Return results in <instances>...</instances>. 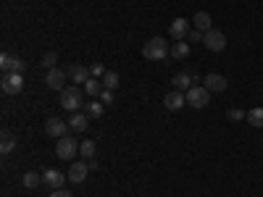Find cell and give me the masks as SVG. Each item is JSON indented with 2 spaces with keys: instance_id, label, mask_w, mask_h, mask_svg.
Masks as SVG:
<instances>
[{
  "instance_id": "5",
  "label": "cell",
  "mask_w": 263,
  "mask_h": 197,
  "mask_svg": "<svg viewBox=\"0 0 263 197\" xmlns=\"http://www.w3.org/2000/svg\"><path fill=\"white\" fill-rule=\"evenodd\" d=\"M0 90H3L6 95H18L21 90H24V76L16 74V71L3 74V79H0Z\"/></svg>"
},
{
  "instance_id": "27",
  "label": "cell",
  "mask_w": 263,
  "mask_h": 197,
  "mask_svg": "<svg viewBox=\"0 0 263 197\" xmlns=\"http://www.w3.org/2000/svg\"><path fill=\"white\" fill-rule=\"evenodd\" d=\"M42 66H45V69H55V66H58V53H45V55H42V61H40Z\"/></svg>"
},
{
  "instance_id": "26",
  "label": "cell",
  "mask_w": 263,
  "mask_h": 197,
  "mask_svg": "<svg viewBox=\"0 0 263 197\" xmlns=\"http://www.w3.org/2000/svg\"><path fill=\"white\" fill-rule=\"evenodd\" d=\"M100 82H103V87H105V90H116L121 79H119V74H116V71H105V76H103Z\"/></svg>"
},
{
  "instance_id": "10",
  "label": "cell",
  "mask_w": 263,
  "mask_h": 197,
  "mask_svg": "<svg viewBox=\"0 0 263 197\" xmlns=\"http://www.w3.org/2000/svg\"><path fill=\"white\" fill-rule=\"evenodd\" d=\"M168 34H171L174 40H177V42H179V40H184V37L190 34V21H187L184 16L174 18V21H171V27H168Z\"/></svg>"
},
{
  "instance_id": "17",
  "label": "cell",
  "mask_w": 263,
  "mask_h": 197,
  "mask_svg": "<svg viewBox=\"0 0 263 197\" xmlns=\"http://www.w3.org/2000/svg\"><path fill=\"white\" fill-rule=\"evenodd\" d=\"M71 79H74V84L84 87V82L92 79V74H90V69H87V66H71Z\"/></svg>"
},
{
  "instance_id": "29",
  "label": "cell",
  "mask_w": 263,
  "mask_h": 197,
  "mask_svg": "<svg viewBox=\"0 0 263 197\" xmlns=\"http://www.w3.org/2000/svg\"><path fill=\"white\" fill-rule=\"evenodd\" d=\"M245 119H248V113L239 111V108H232L229 111V121H245Z\"/></svg>"
},
{
  "instance_id": "4",
  "label": "cell",
  "mask_w": 263,
  "mask_h": 197,
  "mask_svg": "<svg viewBox=\"0 0 263 197\" xmlns=\"http://www.w3.org/2000/svg\"><path fill=\"white\" fill-rule=\"evenodd\" d=\"M184 95H187V105H190V108H205V105L211 103V92L205 90L203 84L190 87V90H187Z\"/></svg>"
},
{
  "instance_id": "19",
  "label": "cell",
  "mask_w": 263,
  "mask_h": 197,
  "mask_svg": "<svg viewBox=\"0 0 263 197\" xmlns=\"http://www.w3.org/2000/svg\"><path fill=\"white\" fill-rule=\"evenodd\" d=\"M82 90H84V95H90V97H100V92H103V82H100V79H87Z\"/></svg>"
},
{
  "instance_id": "24",
  "label": "cell",
  "mask_w": 263,
  "mask_h": 197,
  "mask_svg": "<svg viewBox=\"0 0 263 197\" xmlns=\"http://www.w3.org/2000/svg\"><path fill=\"white\" fill-rule=\"evenodd\" d=\"M171 55H174V58H187V55H190V42H184V40L174 42V48H171Z\"/></svg>"
},
{
  "instance_id": "20",
  "label": "cell",
  "mask_w": 263,
  "mask_h": 197,
  "mask_svg": "<svg viewBox=\"0 0 263 197\" xmlns=\"http://www.w3.org/2000/svg\"><path fill=\"white\" fill-rule=\"evenodd\" d=\"M95 152H98V145H95L92 140L79 142V155H82L84 161H92V158H95Z\"/></svg>"
},
{
  "instance_id": "23",
  "label": "cell",
  "mask_w": 263,
  "mask_h": 197,
  "mask_svg": "<svg viewBox=\"0 0 263 197\" xmlns=\"http://www.w3.org/2000/svg\"><path fill=\"white\" fill-rule=\"evenodd\" d=\"M245 121H248L250 126H255V129H263V108H250Z\"/></svg>"
},
{
  "instance_id": "11",
  "label": "cell",
  "mask_w": 263,
  "mask_h": 197,
  "mask_svg": "<svg viewBox=\"0 0 263 197\" xmlns=\"http://www.w3.org/2000/svg\"><path fill=\"white\" fill-rule=\"evenodd\" d=\"M63 179H66V176H63L58 168H45V171H42V184L50 187V189H61Z\"/></svg>"
},
{
  "instance_id": "31",
  "label": "cell",
  "mask_w": 263,
  "mask_h": 197,
  "mask_svg": "<svg viewBox=\"0 0 263 197\" xmlns=\"http://www.w3.org/2000/svg\"><path fill=\"white\" fill-rule=\"evenodd\" d=\"M187 42H203V32L190 29V34H187Z\"/></svg>"
},
{
  "instance_id": "2",
  "label": "cell",
  "mask_w": 263,
  "mask_h": 197,
  "mask_svg": "<svg viewBox=\"0 0 263 197\" xmlns=\"http://www.w3.org/2000/svg\"><path fill=\"white\" fill-rule=\"evenodd\" d=\"M61 105H63L69 113H77L82 105H87V103H84V90H79V84L66 87V90L61 92Z\"/></svg>"
},
{
  "instance_id": "13",
  "label": "cell",
  "mask_w": 263,
  "mask_h": 197,
  "mask_svg": "<svg viewBox=\"0 0 263 197\" xmlns=\"http://www.w3.org/2000/svg\"><path fill=\"white\" fill-rule=\"evenodd\" d=\"M87 173H90V163H71L69 168V182L71 184H82L87 179Z\"/></svg>"
},
{
  "instance_id": "32",
  "label": "cell",
  "mask_w": 263,
  "mask_h": 197,
  "mask_svg": "<svg viewBox=\"0 0 263 197\" xmlns=\"http://www.w3.org/2000/svg\"><path fill=\"white\" fill-rule=\"evenodd\" d=\"M50 197H71V192H69V189H53Z\"/></svg>"
},
{
  "instance_id": "16",
  "label": "cell",
  "mask_w": 263,
  "mask_h": 197,
  "mask_svg": "<svg viewBox=\"0 0 263 197\" xmlns=\"http://www.w3.org/2000/svg\"><path fill=\"white\" fill-rule=\"evenodd\" d=\"M192 24H195V29L197 32H208V29H213V21H211V13H205V11H197L195 13V18H192Z\"/></svg>"
},
{
  "instance_id": "25",
  "label": "cell",
  "mask_w": 263,
  "mask_h": 197,
  "mask_svg": "<svg viewBox=\"0 0 263 197\" xmlns=\"http://www.w3.org/2000/svg\"><path fill=\"white\" fill-rule=\"evenodd\" d=\"M16 147V137L11 134V131H3V142H0V152L3 155H8V152Z\"/></svg>"
},
{
  "instance_id": "9",
  "label": "cell",
  "mask_w": 263,
  "mask_h": 197,
  "mask_svg": "<svg viewBox=\"0 0 263 197\" xmlns=\"http://www.w3.org/2000/svg\"><path fill=\"white\" fill-rule=\"evenodd\" d=\"M45 84L50 87V90L63 92V90H66V74L58 69V66H55V69H48V71H45Z\"/></svg>"
},
{
  "instance_id": "7",
  "label": "cell",
  "mask_w": 263,
  "mask_h": 197,
  "mask_svg": "<svg viewBox=\"0 0 263 197\" xmlns=\"http://www.w3.org/2000/svg\"><path fill=\"white\" fill-rule=\"evenodd\" d=\"M66 131H69V121H63V119H58V116H53V119L45 121V134H48V137L61 140V137H66Z\"/></svg>"
},
{
  "instance_id": "14",
  "label": "cell",
  "mask_w": 263,
  "mask_h": 197,
  "mask_svg": "<svg viewBox=\"0 0 263 197\" xmlns=\"http://www.w3.org/2000/svg\"><path fill=\"white\" fill-rule=\"evenodd\" d=\"M205 90L208 92H224L227 90V76H221V74H205Z\"/></svg>"
},
{
  "instance_id": "6",
  "label": "cell",
  "mask_w": 263,
  "mask_h": 197,
  "mask_svg": "<svg viewBox=\"0 0 263 197\" xmlns=\"http://www.w3.org/2000/svg\"><path fill=\"white\" fill-rule=\"evenodd\" d=\"M203 42H205V48L213 50V53H221L227 48V37H224V32H218V29H208L203 34Z\"/></svg>"
},
{
  "instance_id": "22",
  "label": "cell",
  "mask_w": 263,
  "mask_h": 197,
  "mask_svg": "<svg viewBox=\"0 0 263 197\" xmlns=\"http://www.w3.org/2000/svg\"><path fill=\"white\" fill-rule=\"evenodd\" d=\"M21 184H24L27 189H37V187L42 184V176H40L37 171H27L24 176H21Z\"/></svg>"
},
{
  "instance_id": "12",
  "label": "cell",
  "mask_w": 263,
  "mask_h": 197,
  "mask_svg": "<svg viewBox=\"0 0 263 197\" xmlns=\"http://www.w3.org/2000/svg\"><path fill=\"white\" fill-rule=\"evenodd\" d=\"M184 103H187V95L179 90L163 95V108H168V111H179V108H184Z\"/></svg>"
},
{
  "instance_id": "18",
  "label": "cell",
  "mask_w": 263,
  "mask_h": 197,
  "mask_svg": "<svg viewBox=\"0 0 263 197\" xmlns=\"http://www.w3.org/2000/svg\"><path fill=\"white\" fill-rule=\"evenodd\" d=\"M192 79H195V76H190V74H184V71H182V74H177V76L171 79V82H174V90L187 92L190 87H195V84H192Z\"/></svg>"
},
{
  "instance_id": "30",
  "label": "cell",
  "mask_w": 263,
  "mask_h": 197,
  "mask_svg": "<svg viewBox=\"0 0 263 197\" xmlns=\"http://www.w3.org/2000/svg\"><path fill=\"white\" fill-rule=\"evenodd\" d=\"M100 103H103V105H111V103H114V90H105V87H103V92H100Z\"/></svg>"
},
{
  "instance_id": "8",
  "label": "cell",
  "mask_w": 263,
  "mask_h": 197,
  "mask_svg": "<svg viewBox=\"0 0 263 197\" xmlns=\"http://www.w3.org/2000/svg\"><path fill=\"white\" fill-rule=\"evenodd\" d=\"M0 69H3V74H8V71L24 74L27 63H24V58H18V55H8V53H3V55H0Z\"/></svg>"
},
{
  "instance_id": "15",
  "label": "cell",
  "mask_w": 263,
  "mask_h": 197,
  "mask_svg": "<svg viewBox=\"0 0 263 197\" xmlns=\"http://www.w3.org/2000/svg\"><path fill=\"white\" fill-rule=\"evenodd\" d=\"M87 126H90V116H87V113L77 111V113L69 116V129H71V131H84Z\"/></svg>"
},
{
  "instance_id": "1",
  "label": "cell",
  "mask_w": 263,
  "mask_h": 197,
  "mask_svg": "<svg viewBox=\"0 0 263 197\" xmlns=\"http://www.w3.org/2000/svg\"><path fill=\"white\" fill-rule=\"evenodd\" d=\"M142 55L147 61H163L166 55H171V48L163 37H150L145 45H142Z\"/></svg>"
},
{
  "instance_id": "3",
  "label": "cell",
  "mask_w": 263,
  "mask_h": 197,
  "mask_svg": "<svg viewBox=\"0 0 263 197\" xmlns=\"http://www.w3.org/2000/svg\"><path fill=\"white\" fill-rule=\"evenodd\" d=\"M77 152H79V142L74 140V137H61L58 142H55V155L61 158V161H74L77 158Z\"/></svg>"
},
{
  "instance_id": "21",
  "label": "cell",
  "mask_w": 263,
  "mask_h": 197,
  "mask_svg": "<svg viewBox=\"0 0 263 197\" xmlns=\"http://www.w3.org/2000/svg\"><path fill=\"white\" fill-rule=\"evenodd\" d=\"M84 111H87V116H90V119H100V116H103V111H105V105H103L100 100H87Z\"/></svg>"
},
{
  "instance_id": "28",
  "label": "cell",
  "mask_w": 263,
  "mask_h": 197,
  "mask_svg": "<svg viewBox=\"0 0 263 197\" xmlns=\"http://www.w3.org/2000/svg\"><path fill=\"white\" fill-rule=\"evenodd\" d=\"M90 74H92V79H103L105 76V66L103 63H92L90 66Z\"/></svg>"
}]
</instances>
